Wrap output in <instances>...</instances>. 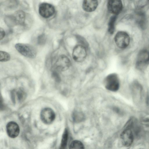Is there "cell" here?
Instances as JSON below:
<instances>
[{
	"label": "cell",
	"instance_id": "1",
	"mask_svg": "<svg viewBox=\"0 0 149 149\" xmlns=\"http://www.w3.org/2000/svg\"><path fill=\"white\" fill-rule=\"evenodd\" d=\"M25 14L22 10H18L13 14L7 16L4 18V21L9 27H13L19 25H22L24 23Z\"/></svg>",
	"mask_w": 149,
	"mask_h": 149
},
{
	"label": "cell",
	"instance_id": "2",
	"mask_svg": "<svg viewBox=\"0 0 149 149\" xmlns=\"http://www.w3.org/2000/svg\"><path fill=\"white\" fill-rule=\"evenodd\" d=\"M15 47L19 53L26 57L33 58H35L36 55V49L31 45L17 43L15 44Z\"/></svg>",
	"mask_w": 149,
	"mask_h": 149
},
{
	"label": "cell",
	"instance_id": "3",
	"mask_svg": "<svg viewBox=\"0 0 149 149\" xmlns=\"http://www.w3.org/2000/svg\"><path fill=\"white\" fill-rule=\"evenodd\" d=\"M105 87L108 90L116 92L119 88L120 83L117 74L115 73L110 74L106 77L104 80Z\"/></svg>",
	"mask_w": 149,
	"mask_h": 149
},
{
	"label": "cell",
	"instance_id": "4",
	"mask_svg": "<svg viewBox=\"0 0 149 149\" xmlns=\"http://www.w3.org/2000/svg\"><path fill=\"white\" fill-rule=\"evenodd\" d=\"M115 42L117 46L120 48H125L129 45L130 38L125 32L119 31L116 34L114 38Z\"/></svg>",
	"mask_w": 149,
	"mask_h": 149
},
{
	"label": "cell",
	"instance_id": "5",
	"mask_svg": "<svg viewBox=\"0 0 149 149\" xmlns=\"http://www.w3.org/2000/svg\"><path fill=\"white\" fill-rule=\"evenodd\" d=\"M71 65L69 59L63 55H60L55 63L54 67L59 71H65L68 69Z\"/></svg>",
	"mask_w": 149,
	"mask_h": 149
},
{
	"label": "cell",
	"instance_id": "6",
	"mask_svg": "<svg viewBox=\"0 0 149 149\" xmlns=\"http://www.w3.org/2000/svg\"><path fill=\"white\" fill-rule=\"evenodd\" d=\"M39 13L42 17L48 18L52 16L55 12L54 7L46 3H41L39 7Z\"/></svg>",
	"mask_w": 149,
	"mask_h": 149
},
{
	"label": "cell",
	"instance_id": "7",
	"mask_svg": "<svg viewBox=\"0 0 149 149\" xmlns=\"http://www.w3.org/2000/svg\"><path fill=\"white\" fill-rule=\"evenodd\" d=\"M40 117L42 121L46 124L52 123L55 118V114L53 110L49 108L43 109L41 111Z\"/></svg>",
	"mask_w": 149,
	"mask_h": 149
},
{
	"label": "cell",
	"instance_id": "8",
	"mask_svg": "<svg viewBox=\"0 0 149 149\" xmlns=\"http://www.w3.org/2000/svg\"><path fill=\"white\" fill-rule=\"evenodd\" d=\"M86 51L84 46L81 45L76 46L74 48L72 53L73 59L77 62H81L85 59Z\"/></svg>",
	"mask_w": 149,
	"mask_h": 149
},
{
	"label": "cell",
	"instance_id": "9",
	"mask_svg": "<svg viewBox=\"0 0 149 149\" xmlns=\"http://www.w3.org/2000/svg\"><path fill=\"white\" fill-rule=\"evenodd\" d=\"M120 139L122 144L126 147L130 146L133 141V136L132 132L129 129L124 130L120 135Z\"/></svg>",
	"mask_w": 149,
	"mask_h": 149
},
{
	"label": "cell",
	"instance_id": "10",
	"mask_svg": "<svg viewBox=\"0 0 149 149\" xmlns=\"http://www.w3.org/2000/svg\"><path fill=\"white\" fill-rule=\"evenodd\" d=\"M6 130L9 136L13 138L17 137L20 132L19 125L13 121H11L8 123L6 126Z\"/></svg>",
	"mask_w": 149,
	"mask_h": 149
},
{
	"label": "cell",
	"instance_id": "11",
	"mask_svg": "<svg viewBox=\"0 0 149 149\" xmlns=\"http://www.w3.org/2000/svg\"><path fill=\"white\" fill-rule=\"evenodd\" d=\"M107 8L109 11L115 15L118 14L121 10L122 4L120 0H110L107 3Z\"/></svg>",
	"mask_w": 149,
	"mask_h": 149
},
{
	"label": "cell",
	"instance_id": "12",
	"mask_svg": "<svg viewBox=\"0 0 149 149\" xmlns=\"http://www.w3.org/2000/svg\"><path fill=\"white\" fill-rule=\"evenodd\" d=\"M98 4V2L97 0H84L82 3L83 8L86 11L91 12L96 9Z\"/></svg>",
	"mask_w": 149,
	"mask_h": 149
},
{
	"label": "cell",
	"instance_id": "13",
	"mask_svg": "<svg viewBox=\"0 0 149 149\" xmlns=\"http://www.w3.org/2000/svg\"><path fill=\"white\" fill-rule=\"evenodd\" d=\"M12 99L15 102L16 99L19 102L22 101L25 98L26 94L24 91L21 89L15 90L12 92Z\"/></svg>",
	"mask_w": 149,
	"mask_h": 149
},
{
	"label": "cell",
	"instance_id": "14",
	"mask_svg": "<svg viewBox=\"0 0 149 149\" xmlns=\"http://www.w3.org/2000/svg\"><path fill=\"white\" fill-rule=\"evenodd\" d=\"M149 61V51L143 50L139 53L137 57V63L139 64L146 63Z\"/></svg>",
	"mask_w": 149,
	"mask_h": 149
},
{
	"label": "cell",
	"instance_id": "15",
	"mask_svg": "<svg viewBox=\"0 0 149 149\" xmlns=\"http://www.w3.org/2000/svg\"><path fill=\"white\" fill-rule=\"evenodd\" d=\"M85 117L84 115L81 111H75L72 113V119L75 122L78 123L82 121L84 119Z\"/></svg>",
	"mask_w": 149,
	"mask_h": 149
},
{
	"label": "cell",
	"instance_id": "16",
	"mask_svg": "<svg viewBox=\"0 0 149 149\" xmlns=\"http://www.w3.org/2000/svg\"><path fill=\"white\" fill-rule=\"evenodd\" d=\"M68 136V132L67 130L65 129L62 135L60 146V149H64L65 148L67 143Z\"/></svg>",
	"mask_w": 149,
	"mask_h": 149
},
{
	"label": "cell",
	"instance_id": "17",
	"mask_svg": "<svg viewBox=\"0 0 149 149\" xmlns=\"http://www.w3.org/2000/svg\"><path fill=\"white\" fill-rule=\"evenodd\" d=\"M69 149H84V147L81 141L75 140L72 141L70 143Z\"/></svg>",
	"mask_w": 149,
	"mask_h": 149
},
{
	"label": "cell",
	"instance_id": "18",
	"mask_svg": "<svg viewBox=\"0 0 149 149\" xmlns=\"http://www.w3.org/2000/svg\"><path fill=\"white\" fill-rule=\"evenodd\" d=\"M116 15L112 16L110 18L108 24V31L110 34L113 33L114 29V24L116 20Z\"/></svg>",
	"mask_w": 149,
	"mask_h": 149
},
{
	"label": "cell",
	"instance_id": "19",
	"mask_svg": "<svg viewBox=\"0 0 149 149\" xmlns=\"http://www.w3.org/2000/svg\"><path fill=\"white\" fill-rule=\"evenodd\" d=\"M10 57V55L7 52L2 51H0V61L6 62L9 60Z\"/></svg>",
	"mask_w": 149,
	"mask_h": 149
},
{
	"label": "cell",
	"instance_id": "20",
	"mask_svg": "<svg viewBox=\"0 0 149 149\" xmlns=\"http://www.w3.org/2000/svg\"><path fill=\"white\" fill-rule=\"evenodd\" d=\"M46 38L44 34L40 35L38 38V43L40 45L44 44L46 42Z\"/></svg>",
	"mask_w": 149,
	"mask_h": 149
},
{
	"label": "cell",
	"instance_id": "21",
	"mask_svg": "<svg viewBox=\"0 0 149 149\" xmlns=\"http://www.w3.org/2000/svg\"><path fill=\"white\" fill-rule=\"evenodd\" d=\"M5 35V33L3 29L0 27V40H1L4 38Z\"/></svg>",
	"mask_w": 149,
	"mask_h": 149
}]
</instances>
